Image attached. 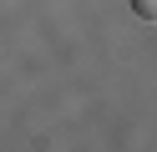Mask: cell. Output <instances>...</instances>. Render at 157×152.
I'll return each mask as SVG.
<instances>
[{
	"label": "cell",
	"mask_w": 157,
	"mask_h": 152,
	"mask_svg": "<svg viewBox=\"0 0 157 152\" xmlns=\"http://www.w3.org/2000/svg\"><path fill=\"white\" fill-rule=\"evenodd\" d=\"M132 10H137L142 20H157V0H132Z\"/></svg>",
	"instance_id": "obj_1"
}]
</instances>
